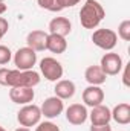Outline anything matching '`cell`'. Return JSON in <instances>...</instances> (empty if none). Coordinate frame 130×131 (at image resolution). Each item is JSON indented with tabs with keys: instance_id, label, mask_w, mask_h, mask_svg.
I'll list each match as a JSON object with an SVG mask.
<instances>
[{
	"instance_id": "obj_26",
	"label": "cell",
	"mask_w": 130,
	"mask_h": 131,
	"mask_svg": "<svg viewBox=\"0 0 130 131\" xmlns=\"http://www.w3.org/2000/svg\"><path fill=\"white\" fill-rule=\"evenodd\" d=\"M129 66L130 64L123 66V69H124V73H123V84H124L126 87H129L130 85V82H129Z\"/></svg>"
},
{
	"instance_id": "obj_16",
	"label": "cell",
	"mask_w": 130,
	"mask_h": 131,
	"mask_svg": "<svg viewBox=\"0 0 130 131\" xmlns=\"http://www.w3.org/2000/svg\"><path fill=\"white\" fill-rule=\"evenodd\" d=\"M75 90H77L75 84H73L72 81H69V79H60V81H57L55 89H54L55 96H57V98H60L61 101H66V99L73 98Z\"/></svg>"
},
{
	"instance_id": "obj_20",
	"label": "cell",
	"mask_w": 130,
	"mask_h": 131,
	"mask_svg": "<svg viewBox=\"0 0 130 131\" xmlns=\"http://www.w3.org/2000/svg\"><path fill=\"white\" fill-rule=\"evenodd\" d=\"M121 40L129 41L130 40V20H124L121 21V25L118 26V34H116Z\"/></svg>"
},
{
	"instance_id": "obj_25",
	"label": "cell",
	"mask_w": 130,
	"mask_h": 131,
	"mask_svg": "<svg viewBox=\"0 0 130 131\" xmlns=\"http://www.w3.org/2000/svg\"><path fill=\"white\" fill-rule=\"evenodd\" d=\"M8 72H9V69H6V67H0V85H5V87H6Z\"/></svg>"
},
{
	"instance_id": "obj_21",
	"label": "cell",
	"mask_w": 130,
	"mask_h": 131,
	"mask_svg": "<svg viewBox=\"0 0 130 131\" xmlns=\"http://www.w3.org/2000/svg\"><path fill=\"white\" fill-rule=\"evenodd\" d=\"M12 60V52L8 46H3L0 44V66L8 64L9 61Z\"/></svg>"
},
{
	"instance_id": "obj_9",
	"label": "cell",
	"mask_w": 130,
	"mask_h": 131,
	"mask_svg": "<svg viewBox=\"0 0 130 131\" xmlns=\"http://www.w3.org/2000/svg\"><path fill=\"white\" fill-rule=\"evenodd\" d=\"M89 119V111L86 105L81 104H70L66 108V121L72 125H83Z\"/></svg>"
},
{
	"instance_id": "obj_11",
	"label": "cell",
	"mask_w": 130,
	"mask_h": 131,
	"mask_svg": "<svg viewBox=\"0 0 130 131\" xmlns=\"http://www.w3.org/2000/svg\"><path fill=\"white\" fill-rule=\"evenodd\" d=\"M83 102L87 107H97L104 102V90L99 85H89L83 90Z\"/></svg>"
},
{
	"instance_id": "obj_4",
	"label": "cell",
	"mask_w": 130,
	"mask_h": 131,
	"mask_svg": "<svg viewBox=\"0 0 130 131\" xmlns=\"http://www.w3.org/2000/svg\"><path fill=\"white\" fill-rule=\"evenodd\" d=\"M92 41L94 44L103 49V50H107V52H112V49L116 46L118 43V35L115 31L112 29H106V28H101V29H97L92 34Z\"/></svg>"
},
{
	"instance_id": "obj_23",
	"label": "cell",
	"mask_w": 130,
	"mask_h": 131,
	"mask_svg": "<svg viewBox=\"0 0 130 131\" xmlns=\"http://www.w3.org/2000/svg\"><path fill=\"white\" fill-rule=\"evenodd\" d=\"M81 0H57V3H58V6H60V9L63 11L66 8H72V6H75V5H78Z\"/></svg>"
},
{
	"instance_id": "obj_18",
	"label": "cell",
	"mask_w": 130,
	"mask_h": 131,
	"mask_svg": "<svg viewBox=\"0 0 130 131\" xmlns=\"http://www.w3.org/2000/svg\"><path fill=\"white\" fill-rule=\"evenodd\" d=\"M112 113V119L119 124V125H127L130 124V105L127 102H121L116 107H113V110H110Z\"/></svg>"
},
{
	"instance_id": "obj_6",
	"label": "cell",
	"mask_w": 130,
	"mask_h": 131,
	"mask_svg": "<svg viewBox=\"0 0 130 131\" xmlns=\"http://www.w3.org/2000/svg\"><path fill=\"white\" fill-rule=\"evenodd\" d=\"M12 60L18 70H32V67L37 63V52L25 46V47H20L12 55Z\"/></svg>"
},
{
	"instance_id": "obj_5",
	"label": "cell",
	"mask_w": 130,
	"mask_h": 131,
	"mask_svg": "<svg viewBox=\"0 0 130 131\" xmlns=\"http://www.w3.org/2000/svg\"><path fill=\"white\" fill-rule=\"evenodd\" d=\"M41 119V110L38 105L35 104H28V105H23L18 113H17V121L22 127H26V128H31L35 127Z\"/></svg>"
},
{
	"instance_id": "obj_10",
	"label": "cell",
	"mask_w": 130,
	"mask_h": 131,
	"mask_svg": "<svg viewBox=\"0 0 130 131\" xmlns=\"http://www.w3.org/2000/svg\"><path fill=\"white\" fill-rule=\"evenodd\" d=\"M34 98H35V92L31 87H12L9 90V99L17 105L32 104Z\"/></svg>"
},
{
	"instance_id": "obj_3",
	"label": "cell",
	"mask_w": 130,
	"mask_h": 131,
	"mask_svg": "<svg viewBox=\"0 0 130 131\" xmlns=\"http://www.w3.org/2000/svg\"><path fill=\"white\" fill-rule=\"evenodd\" d=\"M40 72L44 76V79L51 81V82H57L63 78V66L60 61H57L52 57H44L40 61Z\"/></svg>"
},
{
	"instance_id": "obj_19",
	"label": "cell",
	"mask_w": 130,
	"mask_h": 131,
	"mask_svg": "<svg viewBox=\"0 0 130 131\" xmlns=\"http://www.w3.org/2000/svg\"><path fill=\"white\" fill-rule=\"evenodd\" d=\"M37 3L41 9H46V11H51V12H60L61 11L57 0H37Z\"/></svg>"
},
{
	"instance_id": "obj_17",
	"label": "cell",
	"mask_w": 130,
	"mask_h": 131,
	"mask_svg": "<svg viewBox=\"0 0 130 131\" xmlns=\"http://www.w3.org/2000/svg\"><path fill=\"white\" fill-rule=\"evenodd\" d=\"M84 79L89 82V85H103L107 76L99 66H89L84 72Z\"/></svg>"
},
{
	"instance_id": "obj_24",
	"label": "cell",
	"mask_w": 130,
	"mask_h": 131,
	"mask_svg": "<svg viewBox=\"0 0 130 131\" xmlns=\"http://www.w3.org/2000/svg\"><path fill=\"white\" fill-rule=\"evenodd\" d=\"M8 29H9V23H8V20L3 18V17H0V40L8 34Z\"/></svg>"
},
{
	"instance_id": "obj_27",
	"label": "cell",
	"mask_w": 130,
	"mask_h": 131,
	"mask_svg": "<svg viewBox=\"0 0 130 131\" xmlns=\"http://www.w3.org/2000/svg\"><path fill=\"white\" fill-rule=\"evenodd\" d=\"M90 131H112V127L109 124H106V125H92Z\"/></svg>"
},
{
	"instance_id": "obj_1",
	"label": "cell",
	"mask_w": 130,
	"mask_h": 131,
	"mask_svg": "<svg viewBox=\"0 0 130 131\" xmlns=\"http://www.w3.org/2000/svg\"><path fill=\"white\" fill-rule=\"evenodd\" d=\"M106 11L98 0H86L80 11V23L84 29H95L99 26Z\"/></svg>"
},
{
	"instance_id": "obj_22",
	"label": "cell",
	"mask_w": 130,
	"mask_h": 131,
	"mask_svg": "<svg viewBox=\"0 0 130 131\" xmlns=\"http://www.w3.org/2000/svg\"><path fill=\"white\" fill-rule=\"evenodd\" d=\"M35 131H60V127L55 125L51 121H44V122H38L37 124Z\"/></svg>"
},
{
	"instance_id": "obj_31",
	"label": "cell",
	"mask_w": 130,
	"mask_h": 131,
	"mask_svg": "<svg viewBox=\"0 0 130 131\" xmlns=\"http://www.w3.org/2000/svg\"><path fill=\"white\" fill-rule=\"evenodd\" d=\"M0 2H5V0H0Z\"/></svg>"
},
{
	"instance_id": "obj_28",
	"label": "cell",
	"mask_w": 130,
	"mask_h": 131,
	"mask_svg": "<svg viewBox=\"0 0 130 131\" xmlns=\"http://www.w3.org/2000/svg\"><path fill=\"white\" fill-rule=\"evenodd\" d=\"M6 11H8V6H6V3H5V2H0V15H3Z\"/></svg>"
},
{
	"instance_id": "obj_29",
	"label": "cell",
	"mask_w": 130,
	"mask_h": 131,
	"mask_svg": "<svg viewBox=\"0 0 130 131\" xmlns=\"http://www.w3.org/2000/svg\"><path fill=\"white\" fill-rule=\"evenodd\" d=\"M15 131H31L29 128H26V127H20V128H17Z\"/></svg>"
},
{
	"instance_id": "obj_7",
	"label": "cell",
	"mask_w": 130,
	"mask_h": 131,
	"mask_svg": "<svg viewBox=\"0 0 130 131\" xmlns=\"http://www.w3.org/2000/svg\"><path fill=\"white\" fill-rule=\"evenodd\" d=\"M123 58L115 53V52H107L101 57V63L99 67L101 70L106 73V76H115L123 70Z\"/></svg>"
},
{
	"instance_id": "obj_13",
	"label": "cell",
	"mask_w": 130,
	"mask_h": 131,
	"mask_svg": "<svg viewBox=\"0 0 130 131\" xmlns=\"http://www.w3.org/2000/svg\"><path fill=\"white\" fill-rule=\"evenodd\" d=\"M46 40H48V32L35 29L28 34L26 44L35 52H43V50H46Z\"/></svg>"
},
{
	"instance_id": "obj_2",
	"label": "cell",
	"mask_w": 130,
	"mask_h": 131,
	"mask_svg": "<svg viewBox=\"0 0 130 131\" xmlns=\"http://www.w3.org/2000/svg\"><path fill=\"white\" fill-rule=\"evenodd\" d=\"M40 73L35 70H11L8 72L6 78V87H31L34 89L35 85L40 84Z\"/></svg>"
},
{
	"instance_id": "obj_14",
	"label": "cell",
	"mask_w": 130,
	"mask_h": 131,
	"mask_svg": "<svg viewBox=\"0 0 130 131\" xmlns=\"http://www.w3.org/2000/svg\"><path fill=\"white\" fill-rule=\"evenodd\" d=\"M49 34H55V35H61V37H67L70 31H72V23L69 18L66 17H54L49 21Z\"/></svg>"
},
{
	"instance_id": "obj_15",
	"label": "cell",
	"mask_w": 130,
	"mask_h": 131,
	"mask_svg": "<svg viewBox=\"0 0 130 131\" xmlns=\"http://www.w3.org/2000/svg\"><path fill=\"white\" fill-rule=\"evenodd\" d=\"M67 49V41L66 37L61 35H55V34H48V40H46V50L52 52V53H64Z\"/></svg>"
},
{
	"instance_id": "obj_30",
	"label": "cell",
	"mask_w": 130,
	"mask_h": 131,
	"mask_svg": "<svg viewBox=\"0 0 130 131\" xmlns=\"http://www.w3.org/2000/svg\"><path fill=\"white\" fill-rule=\"evenodd\" d=\"M0 131H6V130H5V128H3V127H2V125H0Z\"/></svg>"
},
{
	"instance_id": "obj_8",
	"label": "cell",
	"mask_w": 130,
	"mask_h": 131,
	"mask_svg": "<svg viewBox=\"0 0 130 131\" xmlns=\"http://www.w3.org/2000/svg\"><path fill=\"white\" fill-rule=\"evenodd\" d=\"M40 110H41V116H44L46 119H55V117H58L63 113L64 104H63V101L60 98L51 96V98L44 99V102L41 104Z\"/></svg>"
},
{
	"instance_id": "obj_12",
	"label": "cell",
	"mask_w": 130,
	"mask_h": 131,
	"mask_svg": "<svg viewBox=\"0 0 130 131\" xmlns=\"http://www.w3.org/2000/svg\"><path fill=\"white\" fill-rule=\"evenodd\" d=\"M89 119L92 122V125H106L112 121V113L110 108L107 105L99 104L97 107H92L90 113H89Z\"/></svg>"
}]
</instances>
